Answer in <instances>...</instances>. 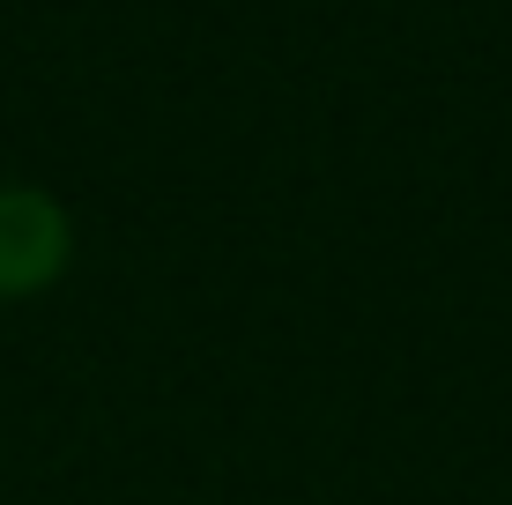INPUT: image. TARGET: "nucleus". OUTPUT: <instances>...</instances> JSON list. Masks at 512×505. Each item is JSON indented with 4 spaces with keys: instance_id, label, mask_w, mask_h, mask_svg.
I'll return each instance as SVG.
<instances>
[{
    "instance_id": "f257e3e1",
    "label": "nucleus",
    "mask_w": 512,
    "mask_h": 505,
    "mask_svg": "<svg viewBox=\"0 0 512 505\" xmlns=\"http://www.w3.org/2000/svg\"><path fill=\"white\" fill-rule=\"evenodd\" d=\"M67 268V216L60 201L8 186L0 194V298H30Z\"/></svg>"
}]
</instances>
